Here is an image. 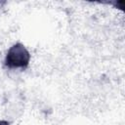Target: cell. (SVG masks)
I'll return each instance as SVG.
<instances>
[{
  "label": "cell",
  "mask_w": 125,
  "mask_h": 125,
  "mask_svg": "<svg viewBox=\"0 0 125 125\" xmlns=\"http://www.w3.org/2000/svg\"><path fill=\"white\" fill-rule=\"evenodd\" d=\"M30 61V54L21 43L14 44L7 52L4 64L8 68H21L28 66Z\"/></svg>",
  "instance_id": "1"
},
{
  "label": "cell",
  "mask_w": 125,
  "mask_h": 125,
  "mask_svg": "<svg viewBox=\"0 0 125 125\" xmlns=\"http://www.w3.org/2000/svg\"><path fill=\"white\" fill-rule=\"evenodd\" d=\"M0 125H10V123L6 120H0Z\"/></svg>",
  "instance_id": "2"
}]
</instances>
